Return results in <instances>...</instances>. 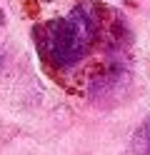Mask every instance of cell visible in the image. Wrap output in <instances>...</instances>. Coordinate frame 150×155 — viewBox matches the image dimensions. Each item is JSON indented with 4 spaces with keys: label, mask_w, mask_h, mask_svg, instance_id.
<instances>
[{
    "label": "cell",
    "mask_w": 150,
    "mask_h": 155,
    "mask_svg": "<svg viewBox=\"0 0 150 155\" xmlns=\"http://www.w3.org/2000/svg\"><path fill=\"white\" fill-rule=\"evenodd\" d=\"M115 25L105 28L103 8L83 0L75 8H70V13L38 23L33 38L40 58L50 70L68 73L83 63L93 53V48L103 40V35H108Z\"/></svg>",
    "instance_id": "1"
},
{
    "label": "cell",
    "mask_w": 150,
    "mask_h": 155,
    "mask_svg": "<svg viewBox=\"0 0 150 155\" xmlns=\"http://www.w3.org/2000/svg\"><path fill=\"white\" fill-rule=\"evenodd\" d=\"M133 150L138 155H150V113L145 115V120L138 125L135 138H133Z\"/></svg>",
    "instance_id": "2"
},
{
    "label": "cell",
    "mask_w": 150,
    "mask_h": 155,
    "mask_svg": "<svg viewBox=\"0 0 150 155\" xmlns=\"http://www.w3.org/2000/svg\"><path fill=\"white\" fill-rule=\"evenodd\" d=\"M0 25H3V13H0Z\"/></svg>",
    "instance_id": "3"
}]
</instances>
